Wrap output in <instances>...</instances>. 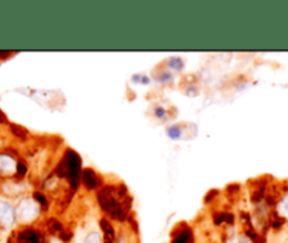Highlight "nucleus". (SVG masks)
Masks as SVG:
<instances>
[{
    "mask_svg": "<svg viewBox=\"0 0 288 243\" xmlns=\"http://www.w3.org/2000/svg\"><path fill=\"white\" fill-rule=\"evenodd\" d=\"M98 201L102 209L117 220L126 218L131 202L130 198L122 192V187H104L98 194Z\"/></svg>",
    "mask_w": 288,
    "mask_h": 243,
    "instance_id": "obj_1",
    "label": "nucleus"
},
{
    "mask_svg": "<svg viewBox=\"0 0 288 243\" xmlns=\"http://www.w3.org/2000/svg\"><path fill=\"white\" fill-rule=\"evenodd\" d=\"M64 162L67 164V174L71 181L72 188H78L79 184V175H81V159L75 151L69 150L67 151Z\"/></svg>",
    "mask_w": 288,
    "mask_h": 243,
    "instance_id": "obj_2",
    "label": "nucleus"
},
{
    "mask_svg": "<svg viewBox=\"0 0 288 243\" xmlns=\"http://www.w3.org/2000/svg\"><path fill=\"white\" fill-rule=\"evenodd\" d=\"M17 218L22 222H28L33 220L38 215V208L31 199H24L17 207Z\"/></svg>",
    "mask_w": 288,
    "mask_h": 243,
    "instance_id": "obj_3",
    "label": "nucleus"
},
{
    "mask_svg": "<svg viewBox=\"0 0 288 243\" xmlns=\"http://www.w3.org/2000/svg\"><path fill=\"white\" fill-rule=\"evenodd\" d=\"M17 241L19 243H41L43 236L40 232L34 231V229H24L23 232L19 233Z\"/></svg>",
    "mask_w": 288,
    "mask_h": 243,
    "instance_id": "obj_4",
    "label": "nucleus"
},
{
    "mask_svg": "<svg viewBox=\"0 0 288 243\" xmlns=\"http://www.w3.org/2000/svg\"><path fill=\"white\" fill-rule=\"evenodd\" d=\"M14 220V212L13 208L7 204V202H3L0 201V222L4 225V226H10Z\"/></svg>",
    "mask_w": 288,
    "mask_h": 243,
    "instance_id": "obj_5",
    "label": "nucleus"
},
{
    "mask_svg": "<svg viewBox=\"0 0 288 243\" xmlns=\"http://www.w3.org/2000/svg\"><path fill=\"white\" fill-rule=\"evenodd\" d=\"M17 164L7 154H0V173L1 174H12L16 171Z\"/></svg>",
    "mask_w": 288,
    "mask_h": 243,
    "instance_id": "obj_6",
    "label": "nucleus"
},
{
    "mask_svg": "<svg viewBox=\"0 0 288 243\" xmlns=\"http://www.w3.org/2000/svg\"><path fill=\"white\" fill-rule=\"evenodd\" d=\"M81 178L82 183L85 184L86 188H89V189H93L95 187L98 186V177H96V174L93 173V170H91V168L83 170Z\"/></svg>",
    "mask_w": 288,
    "mask_h": 243,
    "instance_id": "obj_7",
    "label": "nucleus"
},
{
    "mask_svg": "<svg viewBox=\"0 0 288 243\" xmlns=\"http://www.w3.org/2000/svg\"><path fill=\"white\" fill-rule=\"evenodd\" d=\"M101 226L105 233V243H113L115 242V231L112 228V225L106 219L101 220Z\"/></svg>",
    "mask_w": 288,
    "mask_h": 243,
    "instance_id": "obj_8",
    "label": "nucleus"
},
{
    "mask_svg": "<svg viewBox=\"0 0 288 243\" xmlns=\"http://www.w3.org/2000/svg\"><path fill=\"white\" fill-rule=\"evenodd\" d=\"M47 225H48V229H50V232H52V233H58V232H62V223H61L59 220L54 219V218L48 219V222H47Z\"/></svg>",
    "mask_w": 288,
    "mask_h": 243,
    "instance_id": "obj_9",
    "label": "nucleus"
},
{
    "mask_svg": "<svg viewBox=\"0 0 288 243\" xmlns=\"http://www.w3.org/2000/svg\"><path fill=\"white\" fill-rule=\"evenodd\" d=\"M12 132L19 137V139L26 140L27 139V136H28V132L24 128H22V126H19V125H12Z\"/></svg>",
    "mask_w": 288,
    "mask_h": 243,
    "instance_id": "obj_10",
    "label": "nucleus"
},
{
    "mask_svg": "<svg viewBox=\"0 0 288 243\" xmlns=\"http://www.w3.org/2000/svg\"><path fill=\"white\" fill-rule=\"evenodd\" d=\"M189 241H191V232L188 231V229H185L174 239L173 243H188Z\"/></svg>",
    "mask_w": 288,
    "mask_h": 243,
    "instance_id": "obj_11",
    "label": "nucleus"
},
{
    "mask_svg": "<svg viewBox=\"0 0 288 243\" xmlns=\"http://www.w3.org/2000/svg\"><path fill=\"white\" fill-rule=\"evenodd\" d=\"M220 222H228V223H232L233 222V216L229 215V214H219L215 216V223H220Z\"/></svg>",
    "mask_w": 288,
    "mask_h": 243,
    "instance_id": "obj_12",
    "label": "nucleus"
},
{
    "mask_svg": "<svg viewBox=\"0 0 288 243\" xmlns=\"http://www.w3.org/2000/svg\"><path fill=\"white\" fill-rule=\"evenodd\" d=\"M167 133H168V136L171 137V139H178L180 136H181V130L178 126H173V128H168L167 129Z\"/></svg>",
    "mask_w": 288,
    "mask_h": 243,
    "instance_id": "obj_13",
    "label": "nucleus"
},
{
    "mask_svg": "<svg viewBox=\"0 0 288 243\" xmlns=\"http://www.w3.org/2000/svg\"><path fill=\"white\" fill-rule=\"evenodd\" d=\"M278 211L284 215V216H287L288 218V195L284 199H283V202L278 205Z\"/></svg>",
    "mask_w": 288,
    "mask_h": 243,
    "instance_id": "obj_14",
    "label": "nucleus"
},
{
    "mask_svg": "<svg viewBox=\"0 0 288 243\" xmlns=\"http://www.w3.org/2000/svg\"><path fill=\"white\" fill-rule=\"evenodd\" d=\"M57 174L59 175V177H65V175H68V174H67V164H65V162H64V160L61 162V164H59V165H58Z\"/></svg>",
    "mask_w": 288,
    "mask_h": 243,
    "instance_id": "obj_15",
    "label": "nucleus"
},
{
    "mask_svg": "<svg viewBox=\"0 0 288 243\" xmlns=\"http://www.w3.org/2000/svg\"><path fill=\"white\" fill-rule=\"evenodd\" d=\"M85 243H99V235L98 233H89L85 239Z\"/></svg>",
    "mask_w": 288,
    "mask_h": 243,
    "instance_id": "obj_16",
    "label": "nucleus"
},
{
    "mask_svg": "<svg viewBox=\"0 0 288 243\" xmlns=\"http://www.w3.org/2000/svg\"><path fill=\"white\" fill-rule=\"evenodd\" d=\"M34 198L41 204V205H44V207H47V199L46 197L43 195V194H40V192H35L34 194Z\"/></svg>",
    "mask_w": 288,
    "mask_h": 243,
    "instance_id": "obj_17",
    "label": "nucleus"
},
{
    "mask_svg": "<svg viewBox=\"0 0 288 243\" xmlns=\"http://www.w3.org/2000/svg\"><path fill=\"white\" fill-rule=\"evenodd\" d=\"M17 173H19V175H24V174L27 173V167L24 165L23 162L17 164Z\"/></svg>",
    "mask_w": 288,
    "mask_h": 243,
    "instance_id": "obj_18",
    "label": "nucleus"
},
{
    "mask_svg": "<svg viewBox=\"0 0 288 243\" xmlns=\"http://www.w3.org/2000/svg\"><path fill=\"white\" fill-rule=\"evenodd\" d=\"M170 65H171V67H175V68H181V67H183V62H181L178 58H174V59L170 61Z\"/></svg>",
    "mask_w": 288,
    "mask_h": 243,
    "instance_id": "obj_19",
    "label": "nucleus"
},
{
    "mask_svg": "<svg viewBox=\"0 0 288 243\" xmlns=\"http://www.w3.org/2000/svg\"><path fill=\"white\" fill-rule=\"evenodd\" d=\"M71 236H72V235H71V232L69 231L61 232V239H62V241H65V242H68L69 239H71Z\"/></svg>",
    "mask_w": 288,
    "mask_h": 243,
    "instance_id": "obj_20",
    "label": "nucleus"
},
{
    "mask_svg": "<svg viewBox=\"0 0 288 243\" xmlns=\"http://www.w3.org/2000/svg\"><path fill=\"white\" fill-rule=\"evenodd\" d=\"M156 113H157V116H158V117H162V116H164V113H165V110H164L162 108H157V109H156Z\"/></svg>",
    "mask_w": 288,
    "mask_h": 243,
    "instance_id": "obj_21",
    "label": "nucleus"
},
{
    "mask_svg": "<svg viewBox=\"0 0 288 243\" xmlns=\"http://www.w3.org/2000/svg\"><path fill=\"white\" fill-rule=\"evenodd\" d=\"M240 243H250V242H249L247 239H242V241H240Z\"/></svg>",
    "mask_w": 288,
    "mask_h": 243,
    "instance_id": "obj_22",
    "label": "nucleus"
}]
</instances>
